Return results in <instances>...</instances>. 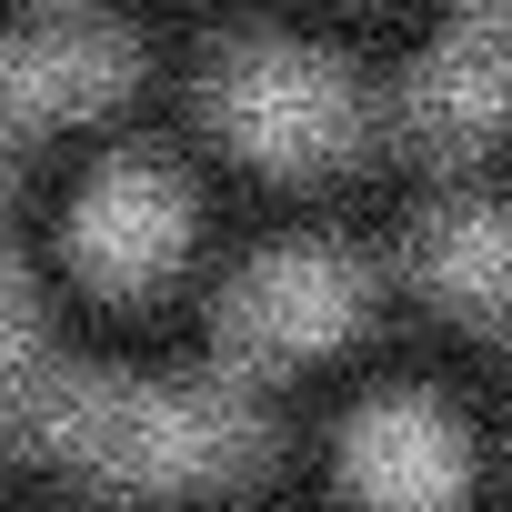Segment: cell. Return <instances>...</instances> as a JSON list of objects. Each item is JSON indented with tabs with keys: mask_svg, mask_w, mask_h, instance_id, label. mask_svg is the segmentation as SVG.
<instances>
[{
	"mask_svg": "<svg viewBox=\"0 0 512 512\" xmlns=\"http://www.w3.org/2000/svg\"><path fill=\"white\" fill-rule=\"evenodd\" d=\"M61 462L101 472V482H151V492H191V482H231L272 452V422L231 382H131V372H81L51 442Z\"/></svg>",
	"mask_w": 512,
	"mask_h": 512,
	"instance_id": "obj_1",
	"label": "cell"
},
{
	"mask_svg": "<svg viewBox=\"0 0 512 512\" xmlns=\"http://www.w3.org/2000/svg\"><path fill=\"white\" fill-rule=\"evenodd\" d=\"M201 111H211V131L231 151L272 161V171H332L372 131L362 81L332 51H302V41H241V51H221Z\"/></svg>",
	"mask_w": 512,
	"mask_h": 512,
	"instance_id": "obj_2",
	"label": "cell"
},
{
	"mask_svg": "<svg viewBox=\"0 0 512 512\" xmlns=\"http://www.w3.org/2000/svg\"><path fill=\"white\" fill-rule=\"evenodd\" d=\"M372 312V272L362 251L342 241H282L262 251L211 312V342L231 372H292V362H322L332 342H352V322Z\"/></svg>",
	"mask_w": 512,
	"mask_h": 512,
	"instance_id": "obj_3",
	"label": "cell"
},
{
	"mask_svg": "<svg viewBox=\"0 0 512 512\" xmlns=\"http://www.w3.org/2000/svg\"><path fill=\"white\" fill-rule=\"evenodd\" d=\"M131 41L91 11H51V21H21L0 31V141H21L41 121H81V111H111L131 91Z\"/></svg>",
	"mask_w": 512,
	"mask_h": 512,
	"instance_id": "obj_4",
	"label": "cell"
},
{
	"mask_svg": "<svg viewBox=\"0 0 512 512\" xmlns=\"http://www.w3.org/2000/svg\"><path fill=\"white\" fill-rule=\"evenodd\" d=\"M502 121H512V0H462V21L402 81V131L422 151H462L492 141Z\"/></svg>",
	"mask_w": 512,
	"mask_h": 512,
	"instance_id": "obj_5",
	"label": "cell"
},
{
	"mask_svg": "<svg viewBox=\"0 0 512 512\" xmlns=\"http://www.w3.org/2000/svg\"><path fill=\"white\" fill-rule=\"evenodd\" d=\"M342 472L372 512H452L462 482H472V452H462V422L422 392H392L352 422L342 442Z\"/></svg>",
	"mask_w": 512,
	"mask_h": 512,
	"instance_id": "obj_6",
	"label": "cell"
},
{
	"mask_svg": "<svg viewBox=\"0 0 512 512\" xmlns=\"http://www.w3.org/2000/svg\"><path fill=\"white\" fill-rule=\"evenodd\" d=\"M71 241H81V272L111 282V292H151L171 262H181V241H191V201L161 161H111L81 211H71Z\"/></svg>",
	"mask_w": 512,
	"mask_h": 512,
	"instance_id": "obj_7",
	"label": "cell"
},
{
	"mask_svg": "<svg viewBox=\"0 0 512 512\" xmlns=\"http://www.w3.org/2000/svg\"><path fill=\"white\" fill-rule=\"evenodd\" d=\"M412 272L432 302H452L462 322L512 332V211L502 201H452L412 231Z\"/></svg>",
	"mask_w": 512,
	"mask_h": 512,
	"instance_id": "obj_8",
	"label": "cell"
}]
</instances>
